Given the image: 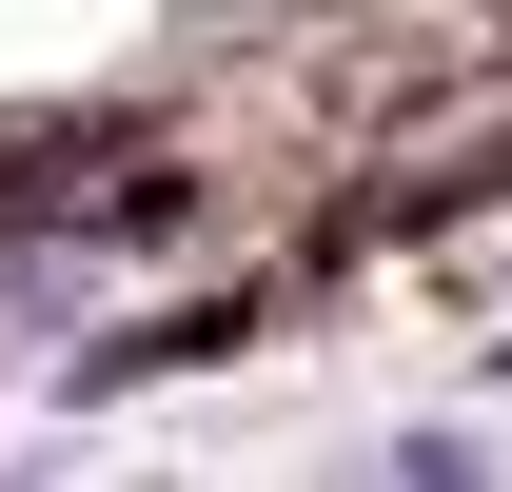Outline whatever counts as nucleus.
<instances>
[{
    "instance_id": "nucleus-1",
    "label": "nucleus",
    "mask_w": 512,
    "mask_h": 492,
    "mask_svg": "<svg viewBox=\"0 0 512 492\" xmlns=\"http://www.w3.org/2000/svg\"><path fill=\"white\" fill-rule=\"evenodd\" d=\"M237 335H256V296H178V315H138V335H99V355H79L60 394H79V414H99V394H158V374H178V355H237Z\"/></svg>"
}]
</instances>
